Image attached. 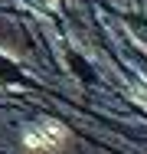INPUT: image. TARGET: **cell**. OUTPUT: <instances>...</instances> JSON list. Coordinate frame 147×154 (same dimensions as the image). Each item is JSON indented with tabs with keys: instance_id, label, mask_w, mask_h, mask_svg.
Segmentation results:
<instances>
[{
	"instance_id": "1",
	"label": "cell",
	"mask_w": 147,
	"mask_h": 154,
	"mask_svg": "<svg viewBox=\"0 0 147 154\" xmlns=\"http://www.w3.org/2000/svg\"><path fill=\"white\" fill-rule=\"evenodd\" d=\"M65 141H69V131L62 125H56V122H39L23 134V144H26L29 151H36V154H52Z\"/></svg>"
}]
</instances>
